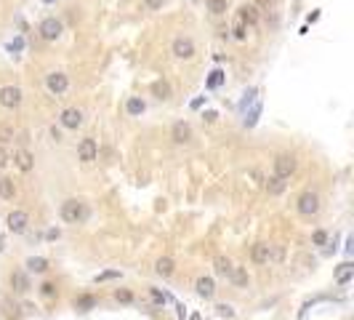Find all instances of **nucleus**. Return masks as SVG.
<instances>
[{
  "instance_id": "nucleus-34",
  "label": "nucleus",
  "mask_w": 354,
  "mask_h": 320,
  "mask_svg": "<svg viewBox=\"0 0 354 320\" xmlns=\"http://www.w3.org/2000/svg\"><path fill=\"white\" fill-rule=\"evenodd\" d=\"M312 243H314V245H325V243H328V232H325V230H317V232L312 235Z\"/></svg>"
},
{
  "instance_id": "nucleus-11",
  "label": "nucleus",
  "mask_w": 354,
  "mask_h": 320,
  "mask_svg": "<svg viewBox=\"0 0 354 320\" xmlns=\"http://www.w3.org/2000/svg\"><path fill=\"white\" fill-rule=\"evenodd\" d=\"M171 139L176 141V144H186V141L192 139V126L186 123V120L173 123V128H171Z\"/></svg>"
},
{
  "instance_id": "nucleus-20",
  "label": "nucleus",
  "mask_w": 354,
  "mask_h": 320,
  "mask_svg": "<svg viewBox=\"0 0 354 320\" xmlns=\"http://www.w3.org/2000/svg\"><path fill=\"white\" fill-rule=\"evenodd\" d=\"M232 262H229V259L227 256H216L213 259V272H216V275L219 278H229V272H232Z\"/></svg>"
},
{
  "instance_id": "nucleus-37",
  "label": "nucleus",
  "mask_w": 354,
  "mask_h": 320,
  "mask_svg": "<svg viewBox=\"0 0 354 320\" xmlns=\"http://www.w3.org/2000/svg\"><path fill=\"white\" fill-rule=\"evenodd\" d=\"M149 293H152V299H155L157 304H165V302H168V296H165V293H160L157 288H149Z\"/></svg>"
},
{
  "instance_id": "nucleus-5",
  "label": "nucleus",
  "mask_w": 354,
  "mask_h": 320,
  "mask_svg": "<svg viewBox=\"0 0 354 320\" xmlns=\"http://www.w3.org/2000/svg\"><path fill=\"white\" fill-rule=\"evenodd\" d=\"M21 104V88L19 86H3L0 88V107L6 110H16Z\"/></svg>"
},
{
  "instance_id": "nucleus-6",
  "label": "nucleus",
  "mask_w": 354,
  "mask_h": 320,
  "mask_svg": "<svg viewBox=\"0 0 354 320\" xmlns=\"http://www.w3.org/2000/svg\"><path fill=\"white\" fill-rule=\"evenodd\" d=\"M27 224H30V216H27L24 211H11V213H8V219H6L8 232H14V235L27 232Z\"/></svg>"
},
{
  "instance_id": "nucleus-44",
  "label": "nucleus",
  "mask_w": 354,
  "mask_h": 320,
  "mask_svg": "<svg viewBox=\"0 0 354 320\" xmlns=\"http://www.w3.org/2000/svg\"><path fill=\"white\" fill-rule=\"evenodd\" d=\"M43 3H45V6H53V3H56V0H43Z\"/></svg>"
},
{
  "instance_id": "nucleus-46",
  "label": "nucleus",
  "mask_w": 354,
  "mask_h": 320,
  "mask_svg": "<svg viewBox=\"0 0 354 320\" xmlns=\"http://www.w3.org/2000/svg\"><path fill=\"white\" fill-rule=\"evenodd\" d=\"M0 251H3V238H0Z\"/></svg>"
},
{
  "instance_id": "nucleus-31",
  "label": "nucleus",
  "mask_w": 354,
  "mask_h": 320,
  "mask_svg": "<svg viewBox=\"0 0 354 320\" xmlns=\"http://www.w3.org/2000/svg\"><path fill=\"white\" fill-rule=\"evenodd\" d=\"M56 291H59V288H56V283H51V280H45L43 286H40V293H43V296H48V299H51V296H56Z\"/></svg>"
},
{
  "instance_id": "nucleus-42",
  "label": "nucleus",
  "mask_w": 354,
  "mask_h": 320,
  "mask_svg": "<svg viewBox=\"0 0 354 320\" xmlns=\"http://www.w3.org/2000/svg\"><path fill=\"white\" fill-rule=\"evenodd\" d=\"M51 136H53V141H62V131H56V128H51Z\"/></svg>"
},
{
  "instance_id": "nucleus-36",
  "label": "nucleus",
  "mask_w": 354,
  "mask_h": 320,
  "mask_svg": "<svg viewBox=\"0 0 354 320\" xmlns=\"http://www.w3.org/2000/svg\"><path fill=\"white\" fill-rule=\"evenodd\" d=\"M258 112H261V104H256L253 110H251V115L245 117V126H256V120H258Z\"/></svg>"
},
{
  "instance_id": "nucleus-19",
  "label": "nucleus",
  "mask_w": 354,
  "mask_h": 320,
  "mask_svg": "<svg viewBox=\"0 0 354 320\" xmlns=\"http://www.w3.org/2000/svg\"><path fill=\"white\" fill-rule=\"evenodd\" d=\"M229 280H232L237 288H248V280H251V278H248V269H245V267H232Z\"/></svg>"
},
{
  "instance_id": "nucleus-1",
  "label": "nucleus",
  "mask_w": 354,
  "mask_h": 320,
  "mask_svg": "<svg viewBox=\"0 0 354 320\" xmlns=\"http://www.w3.org/2000/svg\"><path fill=\"white\" fill-rule=\"evenodd\" d=\"M62 219L67 224H80V221H86L88 219V206L83 203V200H75V198H69L62 203Z\"/></svg>"
},
{
  "instance_id": "nucleus-9",
  "label": "nucleus",
  "mask_w": 354,
  "mask_h": 320,
  "mask_svg": "<svg viewBox=\"0 0 354 320\" xmlns=\"http://www.w3.org/2000/svg\"><path fill=\"white\" fill-rule=\"evenodd\" d=\"M59 123H62L64 128H80L83 126V110H77V107H67V110H62V115H59Z\"/></svg>"
},
{
  "instance_id": "nucleus-35",
  "label": "nucleus",
  "mask_w": 354,
  "mask_h": 320,
  "mask_svg": "<svg viewBox=\"0 0 354 320\" xmlns=\"http://www.w3.org/2000/svg\"><path fill=\"white\" fill-rule=\"evenodd\" d=\"M216 315H219V317H234V310H232L229 304H219V307H216Z\"/></svg>"
},
{
  "instance_id": "nucleus-33",
  "label": "nucleus",
  "mask_w": 354,
  "mask_h": 320,
  "mask_svg": "<svg viewBox=\"0 0 354 320\" xmlns=\"http://www.w3.org/2000/svg\"><path fill=\"white\" fill-rule=\"evenodd\" d=\"M232 32H234V38H237V40H245V38H248V27L242 24V21H237Z\"/></svg>"
},
{
  "instance_id": "nucleus-22",
  "label": "nucleus",
  "mask_w": 354,
  "mask_h": 320,
  "mask_svg": "<svg viewBox=\"0 0 354 320\" xmlns=\"http://www.w3.org/2000/svg\"><path fill=\"white\" fill-rule=\"evenodd\" d=\"M0 198H3V200H14L16 198V184H14V179H8V176L0 179Z\"/></svg>"
},
{
  "instance_id": "nucleus-30",
  "label": "nucleus",
  "mask_w": 354,
  "mask_h": 320,
  "mask_svg": "<svg viewBox=\"0 0 354 320\" xmlns=\"http://www.w3.org/2000/svg\"><path fill=\"white\" fill-rule=\"evenodd\" d=\"M115 299L120 302V304H131V302H133V293L128 291V288H117V291H115Z\"/></svg>"
},
{
  "instance_id": "nucleus-7",
  "label": "nucleus",
  "mask_w": 354,
  "mask_h": 320,
  "mask_svg": "<svg viewBox=\"0 0 354 320\" xmlns=\"http://www.w3.org/2000/svg\"><path fill=\"white\" fill-rule=\"evenodd\" d=\"M77 158L83 160V163H93L99 158V144H96V139H83L80 144H77Z\"/></svg>"
},
{
  "instance_id": "nucleus-8",
  "label": "nucleus",
  "mask_w": 354,
  "mask_h": 320,
  "mask_svg": "<svg viewBox=\"0 0 354 320\" xmlns=\"http://www.w3.org/2000/svg\"><path fill=\"white\" fill-rule=\"evenodd\" d=\"M45 86H48V91L53 96H62V93H67V88H69V78L64 72H51L45 78Z\"/></svg>"
},
{
  "instance_id": "nucleus-40",
  "label": "nucleus",
  "mask_w": 354,
  "mask_h": 320,
  "mask_svg": "<svg viewBox=\"0 0 354 320\" xmlns=\"http://www.w3.org/2000/svg\"><path fill=\"white\" fill-rule=\"evenodd\" d=\"M21 48H24V40H21V38H16L14 43L8 45V51H21Z\"/></svg>"
},
{
  "instance_id": "nucleus-25",
  "label": "nucleus",
  "mask_w": 354,
  "mask_h": 320,
  "mask_svg": "<svg viewBox=\"0 0 354 320\" xmlns=\"http://www.w3.org/2000/svg\"><path fill=\"white\" fill-rule=\"evenodd\" d=\"M27 269H30V272H38V275H40V272L48 269V259H43V256H30V259H27Z\"/></svg>"
},
{
  "instance_id": "nucleus-14",
  "label": "nucleus",
  "mask_w": 354,
  "mask_h": 320,
  "mask_svg": "<svg viewBox=\"0 0 354 320\" xmlns=\"http://www.w3.org/2000/svg\"><path fill=\"white\" fill-rule=\"evenodd\" d=\"M237 21H242L245 27H253L256 21H258V8L253 6V3H242L240 6V19Z\"/></svg>"
},
{
  "instance_id": "nucleus-12",
  "label": "nucleus",
  "mask_w": 354,
  "mask_h": 320,
  "mask_svg": "<svg viewBox=\"0 0 354 320\" xmlns=\"http://www.w3.org/2000/svg\"><path fill=\"white\" fill-rule=\"evenodd\" d=\"M14 163H16V168H19V171H24V174H30V171L35 168V158H32V152L24 150V147L14 152Z\"/></svg>"
},
{
  "instance_id": "nucleus-43",
  "label": "nucleus",
  "mask_w": 354,
  "mask_h": 320,
  "mask_svg": "<svg viewBox=\"0 0 354 320\" xmlns=\"http://www.w3.org/2000/svg\"><path fill=\"white\" fill-rule=\"evenodd\" d=\"M258 3H261V6H269V3H272V0H258Z\"/></svg>"
},
{
  "instance_id": "nucleus-32",
  "label": "nucleus",
  "mask_w": 354,
  "mask_h": 320,
  "mask_svg": "<svg viewBox=\"0 0 354 320\" xmlns=\"http://www.w3.org/2000/svg\"><path fill=\"white\" fill-rule=\"evenodd\" d=\"M115 278H120V272H117V269H107V272H101V275H96L93 280H96V283H104V280H115Z\"/></svg>"
},
{
  "instance_id": "nucleus-39",
  "label": "nucleus",
  "mask_w": 354,
  "mask_h": 320,
  "mask_svg": "<svg viewBox=\"0 0 354 320\" xmlns=\"http://www.w3.org/2000/svg\"><path fill=\"white\" fill-rule=\"evenodd\" d=\"M144 6L149 11H157V8H162V0H144Z\"/></svg>"
},
{
  "instance_id": "nucleus-15",
  "label": "nucleus",
  "mask_w": 354,
  "mask_h": 320,
  "mask_svg": "<svg viewBox=\"0 0 354 320\" xmlns=\"http://www.w3.org/2000/svg\"><path fill=\"white\" fill-rule=\"evenodd\" d=\"M195 288H197V293L203 296V299H213V293H216V283H213V278H197V283H195Z\"/></svg>"
},
{
  "instance_id": "nucleus-29",
  "label": "nucleus",
  "mask_w": 354,
  "mask_h": 320,
  "mask_svg": "<svg viewBox=\"0 0 354 320\" xmlns=\"http://www.w3.org/2000/svg\"><path fill=\"white\" fill-rule=\"evenodd\" d=\"M221 83H224V72H221V69H213V72H210V78L205 80V88H208V91H213V88L221 86Z\"/></svg>"
},
{
  "instance_id": "nucleus-10",
  "label": "nucleus",
  "mask_w": 354,
  "mask_h": 320,
  "mask_svg": "<svg viewBox=\"0 0 354 320\" xmlns=\"http://www.w3.org/2000/svg\"><path fill=\"white\" fill-rule=\"evenodd\" d=\"M171 51L176 59H192L195 56V43L189 38H176L173 45H171Z\"/></svg>"
},
{
  "instance_id": "nucleus-3",
  "label": "nucleus",
  "mask_w": 354,
  "mask_h": 320,
  "mask_svg": "<svg viewBox=\"0 0 354 320\" xmlns=\"http://www.w3.org/2000/svg\"><path fill=\"white\" fill-rule=\"evenodd\" d=\"M296 211L301 216H314V213L320 211V198H317V192H312V189L301 192L298 200H296Z\"/></svg>"
},
{
  "instance_id": "nucleus-28",
  "label": "nucleus",
  "mask_w": 354,
  "mask_h": 320,
  "mask_svg": "<svg viewBox=\"0 0 354 320\" xmlns=\"http://www.w3.org/2000/svg\"><path fill=\"white\" fill-rule=\"evenodd\" d=\"M227 0H208V11H210V14H213V16H221V14H227Z\"/></svg>"
},
{
  "instance_id": "nucleus-23",
  "label": "nucleus",
  "mask_w": 354,
  "mask_h": 320,
  "mask_svg": "<svg viewBox=\"0 0 354 320\" xmlns=\"http://www.w3.org/2000/svg\"><path fill=\"white\" fill-rule=\"evenodd\" d=\"M93 307H96V296H91V293H83L75 299V310H80V312H88Z\"/></svg>"
},
{
  "instance_id": "nucleus-2",
  "label": "nucleus",
  "mask_w": 354,
  "mask_h": 320,
  "mask_svg": "<svg viewBox=\"0 0 354 320\" xmlns=\"http://www.w3.org/2000/svg\"><path fill=\"white\" fill-rule=\"evenodd\" d=\"M298 168V160L296 155H290V152H280L275 158V176H282V179H290L293 174Z\"/></svg>"
},
{
  "instance_id": "nucleus-18",
  "label": "nucleus",
  "mask_w": 354,
  "mask_h": 320,
  "mask_svg": "<svg viewBox=\"0 0 354 320\" xmlns=\"http://www.w3.org/2000/svg\"><path fill=\"white\" fill-rule=\"evenodd\" d=\"M155 272H157L160 278H171L173 272H176V262H173L171 256H160L157 264H155Z\"/></svg>"
},
{
  "instance_id": "nucleus-38",
  "label": "nucleus",
  "mask_w": 354,
  "mask_h": 320,
  "mask_svg": "<svg viewBox=\"0 0 354 320\" xmlns=\"http://www.w3.org/2000/svg\"><path fill=\"white\" fill-rule=\"evenodd\" d=\"M8 160H11V155L6 152V147H0V168H6V165H8Z\"/></svg>"
},
{
  "instance_id": "nucleus-27",
  "label": "nucleus",
  "mask_w": 354,
  "mask_h": 320,
  "mask_svg": "<svg viewBox=\"0 0 354 320\" xmlns=\"http://www.w3.org/2000/svg\"><path fill=\"white\" fill-rule=\"evenodd\" d=\"M16 131L11 123H0V144H8V141H14Z\"/></svg>"
},
{
  "instance_id": "nucleus-13",
  "label": "nucleus",
  "mask_w": 354,
  "mask_h": 320,
  "mask_svg": "<svg viewBox=\"0 0 354 320\" xmlns=\"http://www.w3.org/2000/svg\"><path fill=\"white\" fill-rule=\"evenodd\" d=\"M251 259H253V264H266L269 259H272V245L269 243H256L251 248Z\"/></svg>"
},
{
  "instance_id": "nucleus-26",
  "label": "nucleus",
  "mask_w": 354,
  "mask_h": 320,
  "mask_svg": "<svg viewBox=\"0 0 354 320\" xmlns=\"http://www.w3.org/2000/svg\"><path fill=\"white\" fill-rule=\"evenodd\" d=\"M354 278V267H351V262H344L338 267V275H336V280L341 283V286H346V283Z\"/></svg>"
},
{
  "instance_id": "nucleus-17",
  "label": "nucleus",
  "mask_w": 354,
  "mask_h": 320,
  "mask_svg": "<svg viewBox=\"0 0 354 320\" xmlns=\"http://www.w3.org/2000/svg\"><path fill=\"white\" fill-rule=\"evenodd\" d=\"M264 182H266V184H264V187H266V192H269V195H275V198L282 195V192L288 189V179H282V176H269V179H264Z\"/></svg>"
},
{
  "instance_id": "nucleus-16",
  "label": "nucleus",
  "mask_w": 354,
  "mask_h": 320,
  "mask_svg": "<svg viewBox=\"0 0 354 320\" xmlns=\"http://www.w3.org/2000/svg\"><path fill=\"white\" fill-rule=\"evenodd\" d=\"M11 288H14L16 293H27L32 286H30V278L24 275L21 269H16V272H11Z\"/></svg>"
},
{
  "instance_id": "nucleus-45",
  "label": "nucleus",
  "mask_w": 354,
  "mask_h": 320,
  "mask_svg": "<svg viewBox=\"0 0 354 320\" xmlns=\"http://www.w3.org/2000/svg\"><path fill=\"white\" fill-rule=\"evenodd\" d=\"M189 320H200V315H192V317H189Z\"/></svg>"
},
{
  "instance_id": "nucleus-4",
  "label": "nucleus",
  "mask_w": 354,
  "mask_h": 320,
  "mask_svg": "<svg viewBox=\"0 0 354 320\" xmlns=\"http://www.w3.org/2000/svg\"><path fill=\"white\" fill-rule=\"evenodd\" d=\"M38 32H40L43 40H59V38H62V32H64V24H62V21H59L56 16H48V19L40 21Z\"/></svg>"
},
{
  "instance_id": "nucleus-24",
  "label": "nucleus",
  "mask_w": 354,
  "mask_h": 320,
  "mask_svg": "<svg viewBox=\"0 0 354 320\" xmlns=\"http://www.w3.org/2000/svg\"><path fill=\"white\" fill-rule=\"evenodd\" d=\"M152 93H155L157 99H171V83H168V80L152 83Z\"/></svg>"
},
{
  "instance_id": "nucleus-41",
  "label": "nucleus",
  "mask_w": 354,
  "mask_h": 320,
  "mask_svg": "<svg viewBox=\"0 0 354 320\" xmlns=\"http://www.w3.org/2000/svg\"><path fill=\"white\" fill-rule=\"evenodd\" d=\"M216 117H219V115H216L213 110H208V112L203 115V120H208V123H213V120H216Z\"/></svg>"
},
{
  "instance_id": "nucleus-21",
  "label": "nucleus",
  "mask_w": 354,
  "mask_h": 320,
  "mask_svg": "<svg viewBox=\"0 0 354 320\" xmlns=\"http://www.w3.org/2000/svg\"><path fill=\"white\" fill-rule=\"evenodd\" d=\"M144 110H147V104H144V99H141V96H131V99H128L125 102V112L128 115H144Z\"/></svg>"
}]
</instances>
